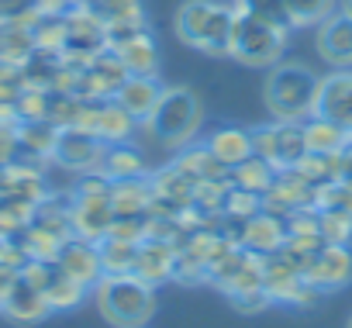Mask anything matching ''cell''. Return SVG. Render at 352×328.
Listing matches in <instances>:
<instances>
[{
	"instance_id": "6da1fadb",
	"label": "cell",
	"mask_w": 352,
	"mask_h": 328,
	"mask_svg": "<svg viewBox=\"0 0 352 328\" xmlns=\"http://www.w3.org/2000/svg\"><path fill=\"white\" fill-rule=\"evenodd\" d=\"M321 76L304 63H276L266 80V107L276 121H304L314 114Z\"/></svg>"
},
{
	"instance_id": "7a4b0ae2",
	"label": "cell",
	"mask_w": 352,
	"mask_h": 328,
	"mask_svg": "<svg viewBox=\"0 0 352 328\" xmlns=\"http://www.w3.org/2000/svg\"><path fill=\"white\" fill-rule=\"evenodd\" d=\"M94 297H97L100 314L114 328H142L155 314V287H148L135 273L100 276V283L94 287Z\"/></svg>"
},
{
	"instance_id": "3957f363",
	"label": "cell",
	"mask_w": 352,
	"mask_h": 328,
	"mask_svg": "<svg viewBox=\"0 0 352 328\" xmlns=\"http://www.w3.org/2000/svg\"><path fill=\"white\" fill-rule=\"evenodd\" d=\"M201 121H204V104L190 87H166L145 124L162 145L184 149L201 131Z\"/></svg>"
},
{
	"instance_id": "277c9868",
	"label": "cell",
	"mask_w": 352,
	"mask_h": 328,
	"mask_svg": "<svg viewBox=\"0 0 352 328\" xmlns=\"http://www.w3.org/2000/svg\"><path fill=\"white\" fill-rule=\"evenodd\" d=\"M232 8H235V4H232ZM287 42H290V32H287V28L266 25V21L245 14L242 8H235L232 49H228V56H235V59L245 63V66L270 69V66H276L280 56L287 52Z\"/></svg>"
},
{
	"instance_id": "5b68a950",
	"label": "cell",
	"mask_w": 352,
	"mask_h": 328,
	"mask_svg": "<svg viewBox=\"0 0 352 328\" xmlns=\"http://www.w3.org/2000/svg\"><path fill=\"white\" fill-rule=\"evenodd\" d=\"M263 287L276 304H294V307H314L321 300V287H314L297 266H290L280 252L263 256Z\"/></svg>"
},
{
	"instance_id": "8992f818",
	"label": "cell",
	"mask_w": 352,
	"mask_h": 328,
	"mask_svg": "<svg viewBox=\"0 0 352 328\" xmlns=\"http://www.w3.org/2000/svg\"><path fill=\"white\" fill-rule=\"evenodd\" d=\"M128 76L131 73L124 69L121 56L111 52V49H104L87 66L73 69V94L83 97V100H107V97H114L124 87Z\"/></svg>"
},
{
	"instance_id": "52a82bcc",
	"label": "cell",
	"mask_w": 352,
	"mask_h": 328,
	"mask_svg": "<svg viewBox=\"0 0 352 328\" xmlns=\"http://www.w3.org/2000/svg\"><path fill=\"white\" fill-rule=\"evenodd\" d=\"M21 273L45 294V300H49L52 311H69V307H76V304L83 300V294H87V287H83L80 280H73L56 259H32Z\"/></svg>"
},
{
	"instance_id": "ba28073f",
	"label": "cell",
	"mask_w": 352,
	"mask_h": 328,
	"mask_svg": "<svg viewBox=\"0 0 352 328\" xmlns=\"http://www.w3.org/2000/svg\"><path fill=\"white\" fill-rule=\"evenodd\" d=\"M104 152H107L104 138H97L94 131H87L80 124H69V128H59L52 162H59V166H66L73 173H87V170H100Z\"/></svg>"
},
{
	"instance_id": "9c48e42d",
	"label": "cell",
	"mask_w": 352,
	"mask_h": 328,
	"mask_svg": "<svg viewBox=\"0 0 352 328\" xmlns=\"http://www.w3.org/2000/svg\"><path fill=\"white\" fill-rule=\"evenodd\" d=\"M208 280L225 290V294H235V290H249V287H263V256L249 252L245 245H232L208 273Z\"/></svg>"
},
{
	"instance_id": "30bf717a",
	"label": "cell",
	"mask_w": 352,
	"mask_h": 328,
	"mask_svg": "<svg viewBox=\"0 0 352 328\" xmlns=\"http://www.w3.org/2000/svg\"><path fill=\"white\" fill-rule=\"evenodd\" d=\"M76 124L94 131L97 138H104L107 145H118V142H128V135L138 121L114 97H107V100H83V111H80Z\"/></svg>"
},
{
	"instance_id": "8fae6325",
	"label": "cell",
	"mask_w": 352,
	"mask_h": 328,
	"mask_svg": "<svg viewBox=\"0 0 352 328\" xmlns=\"http://www.w3.org/2000/svg\"><path fill=\"white\" fill-rule=\"evenodd\" d=\"M111 221H114L111 194H73V204H69L73 235L90 239V242H100L111 232Z\"/></svg>"
},
{
	"instance_id": "7c38bea8",
	"label": "cell",
	"mask_w": 352,
	"mask_h": 328,
	"mask_svg": "<svg viewBox=\"0 0 352 328\" xmlns=\"http://www.w3.org/2000/svg\"><path fill=\"white\" fill-rule=\"evenodd\" d=\"M56 263H59L73 280H80L87 290H94V287L100 283V276H104V263H100V249H97V242L80 239V235H69V239L59 245Z\"/></svg>"
},
{
	"instance_id": "4fadbf2b",
	"label": "cell",
	"mask_w": 352,
	"mask_h": 328,
	"mask_svg": "<svg viewBox=\"0 0 352 328\" xmlns=\"http://www.w3.org/2000/svg\"><path fill=\"white\" fill-rule=\"evenodd\" d=\"M314 114L335 121L338 128L352 135V69H335L331 76L321 80Z\"/></svg>"
},
{
	"instance_id": "5bb4252c",
	"label": "cell",
	"mask_w": 352,
	"mask_h": 328,
	"mask_svg": "<svg viewBox=\"0 0 352 328\" xmlns=\"http://www.w3.org/2000/svg\"><path fill=\"white\" fill-rule=\"evenodd\" d=\"M0 311H4L11 321H18V325H38V321H45V318L52 314L45 294H42L25 273L14 276V283H11L4 304H0Z\"/></svg>"
},
{
	"instance_id": "9a60e30c",
	"label": "cell",
	"mask_w": 352,
	"mask_h": 328,
	"mask_svg": "<svg viewBox=\"0 0 352 328\" xmlns=\"http://www.w3.org/2000/svg\"><path fill=\"white\" fill-rule=\"evenodd\" d=\"M173 166L180 170L194 187H201V184H221V180H228V166L225 162L208 149V142H187L180 152H176V159H173Z\"/></svg>"
},
{
	"instance_id": "2e32d148",
	"label": "cell",
	"mask_w": 352,
	"mask_h": 328,
	"mask_svg": "<svg viewBox=\"0 0 352 328\" xmlns=\"http://www.w3.org/2000/svg\"><path fill=\"white\" fill-rule=\"evenodd\" d=\"M56 138H59V124H52L49 118H28L18 121V159L14 162H45L56 152Z\"/></svg>"
},
{
	"instance_id": "e0dca14e",
	"label": "cell",
	"mask_w": 352,
	"mask_h": 328,
	"mask_svg": "<svg viewBox=\"0 0 352 328\" xmlns=\"http://www.w3.org/2000/svg\"><path fill=\"white\" fill-rule=\"evenodd\" d=\"M318 52L335 69H352V18L335 11L318 28Z\"/></svg>"
},
{
	"instance_id": "ac0fdd59",
	"label": "cell",
	"mask_w": 352,
	"mask_h": 328,
	"mask_svg": "<svg viewBox=\"0 0 352 328\" xmlns=\"http://www.w3.org/2000/svg\"><path fill=\"white\" fill-rule=\"evenodd\" d=\"M314 287H321L324 294L328 290H338V287H345L349 280H352V252L345 249V245H324L318 256H314V263L307 266V273H304Z\"/></svg>"
},
{
	"instance_id": "d6986e66",
	"label": "cell",
	"mask_w": 352,
	"mask_h": 328,
	"mask_svg": "<svg viewBox=\"0 0 352 328\" xmlns=\"http://www.w3.org/2000/svg\"><path fill=\"white\" fill-rule=\"evenodd\" d=\"M173 259H176V245H173V242L145 239V242L138 245V256H135L131 273H135L138 280H145L148 287H159V283L173 280Z\"/></svg>"
},
{
	"instance_id": "ffe728a7",
	"label": "cell",
	"mask_w": 352,
	"mask_h": 328,
	"mask_svg": "<svg viewBox=\"0 0 352 328\" xmlns=\"http://www.w3.org/2000/svg\"><path fill=\"white\" fill-rule=\"evenodd\" d=\"M162 83L155 80V76H128L124 80V87L114 94V100L135 118V121H148L152 118V111H155V104H159V97H162Z\"/></svg>"
},
{
	"instance_id": "44dd1931",
	"label": "cell",
	"mask_w": 352,
	"mask_h": 328,
	"mask_svg": "<svg viewBox=\"0 0 352 328\" xmlns=\"http://www.w3.org/2000/svg\"><path fill=\"white\" fill-rule=\"evenodd\" d=\"M283 242H287V221H280V218H273V215H266V211H259V215H252V218L245 221V239H242V245H245L249 252H256V256H273V252L283 249Z\"/></svg>"
},
{
	"instance_id": "7402d4cb",
	"label": "cell",
	"mask_w": 352,
	"mask_h": 328,
	"mask_svg": "<svg viewBox=\"0 0 352 328\" xmlns=\"http://www.w3.org/2000/svg\"><path fill=\"white\" fill-rule=\"evenodd\" d=\"M111 52L121 56V63H124V69H128L131 76H155V73H159V45H155V39H152L148 32L131 35L128 42H121V45L111 49Z\"/></svg>"
},
{
	"instance_id": "603a6c76",
	"label": "cell",
	"mask_w": 352,
	"mask_h": 328,
	"mask_svg": "<svg viewBox=\"0 0 352 328\" xmlns=\"http://www.w3.org/2000/svg\"><path fill=\"white\" fill-rule=\"evenodd\" d=\"M208 149L225 162L228 170H232V166H239L242 159H249V155H252V131L235 128V124L214 128V131L208 135Z\"/></svg>"
},
{
	"instance_id": "cb8c5ba5",
	"label": "cell",
	"mask_w": 352,
	"mask_h": 328,
	"mask_svg": "<svg viewBox=\"0 0 352 328\" xmlns=\"http://www.w3.org/2000/svg\"><path fill=\"white\" fill-rule=\"evenodd\" d=\"M148 204H152L148 177L111 180V208H114V215H148Z\"/></svg>"
},
{
	"instance_id": "d4e9b609",
	"label": "cell",
	"mask_w": 352,
	"mask_h": 328,
	"mask_svg": "<svg viewBox=\"0 0 352 328\" xmlns=\"http://www.w3.org/2000/svg\"><path fill=\"white\" fill-rule=\"evenodd\" d=\"M100 173H104L107 180H135V177H148L142 152H138V149H131L128 142L107 145L104 162H100Z\"/></svg>"
},
{
	"instance_id": "484cf974",
	"label": "cell",
	"mask_w": 352,
	"mask_h": 328,
	"mask_svg": "<svg viewBox=\"0 0 352 328\" xmlns=\"http://www.w3.org/2000/svg\"><path fill=\"white\" fill-rule=\"evenodd\" d=\"M300 124H304V138H307L311 152H342L345 142L352 138L345 128H338L335 121H328L321 114H307Z\"/></svg>"
},
{
	"instance_id": "4316f807",
	"label": "cell",
	"mask_w": 352,
	"mask_h": 328,
	"mask_svg": "<svg viewBox=\"0 0 352 328\" xmlns=\"http://www.w3.org/2000/svg\"><path fill=\"white\" fill-rule=\"evenodd\" d=\"M228 180H232V187H242V190H252V194L263 197L276 180V166H270V162L259 159V155H249V159L239 162V166L228 170Z\"/></svg>"
},
{
	"instance_id": "83f0119b",
	"label": "cell",
	"mask_w": 352,
	"mask_h": 328,
	"mask_svg": "<svg viewBox=\"0 0 352 328\" xmlns=\"http://www.w3.org/2000/svg\"><path fill=\"white\" fill-rule=\"evenodd\" d=\"M307 152L311 149L304 138V124L300 121H276V170L300 166Z\"/></svg>"
},
{
	"instance_id": "f1b7e54d",
	"label": "cell",
	"mask_w": 352,
	"mask_h": 328,
	"mask_svg": "<svg viewBox=\"0 0 352 328\" xmlns=\"http://www.w3.org/2000/svg\"><path fill=\"white\" fill-rule=\"evenodd\" d=\"M232 21H235V8L228 4H214L211 18H208V28H204V39H201V52L208 56H228L232 49Z\"/></svg>"
},
{
	"instance_id": "f546056e",
	"label": "cell",
	"mask_w": 352,
	"mask_h": 328,
	"mask_svg": "<svg viewBox=\"0 0 352 328\" xmlns=\"http://www.w3.org/2000/svg\"><path fill=\"white\" fill-rule=\"evenodd\" d=\"M211 11H214V0H187V4L176 11V35H180L187 45L197 49L201 39H204Z\"/></svg>"
},
{
	"instance_id": "4dcf8cb0",
	"label": "cell",
	"mask_w": 352,
	"mask_h": 328,
	"mask_svg": "<svg viewBox=\"0 0 352 328\" xmlns=\"http://www.w3.org/2000/svg\"><path fill=\"white\" fill-rule=\"evenodd\" d=\"M138 245H142V242H128V239H118V235H104V239L97 242L100 263H104V276L131 273L135 256H138Z\"/></svg>"
},
{
	"instance_id": "1f68e13d",
	"label": "cell",
	"mask_w": 352,
	"mask_h": 328,
	"mask_svg": "<svg viewBox=\"0 0 352 328\" xmlns=\"http://www.w3.org/2000/svg\"><path fill=\"white\" fill-rule=\"evenodd\" d=\"M35 52V32L32 25H0V59L4 63H14V66H25V59Z\"/></svg>"
},
{
	"instance_id": "d6a6232c",
	"label": "cell",
	"mask_w": 352,
	"mask_h": 328,
	"mask_svg": "<svg viewBox=\"0 0 352 328\" xmlns=\"http://www.w3.org/2000/svg\"><path fill=\"white\" fill-rule=\"evenodd\" d=\"M287 14H290V28H311L321 25L328 14H335L338 0H283Z\"/></svg>"
},
{
	"instance_id": "836d02e7",
	"label": "cell",
	"mask_w": 352,
	"mask_h": 328,
	"mask_svg": "<svg viewBox=\"0 0 352 328\" xmlns=\"http://www.w3.org/2000/svg\"><path fill=\"white\" fill-rule=\"evenodd\" d=\"M297 170H300L314 187L335 184V180H338V152H307Z\"/></svg>"
},
{
	"instance_id": "e575fe53",
	"label": "cell",
	"mask_w": 352,
	"mask_h": 328,
	"mask_svg": "<svg viewBox=\"0 0 352 328\" xmlns=\"http://www.w3.org/2000/svg\"><path fill=\"white\" fill-rule=\"evenodd\" d=\"M32 32H35V49H49V52L66 49V14H38Z\"/></svg>"
},
{
	"instance_id": "d590c367",
	"label": "cell",
	"mask_w": 352,
	"mask_h": 328,
	"mask_svg": "<svg viewBox=\"0 0 352 328\" xmlns=\"http://www.w3.org/2000/svg\"><path fill=\"white\" fill-rule=\"evenodd\" d=\"M235 8H242L245 14H252V18L266 21V25H276V28L294 32V28H290V14H287V4H283V0H235Z\"/></svg>"
},
{
	"instance_id": "8d00e7d4",
	"label": "cell",
	"mask_w": 352,
	"mask_h": 328,
	"mask_svg": "<svg viewBox=\"0 0 352 328\" xmlns=\"http://www.w3.org/2000/svg\"><path fill=\"white\" fill-rule=\"evenodd\" d=\"M318 232L328 245H349L352 242V218L338 211H321L318 208Z\"/></svg>"
},
{
	"instance_id": "74e56055",
	"label": "cell",
	"mask_w": 352,
	"mask_h": 328,
	"mask_svg": "<svg viewBox=\"0 0 352 328\" xmlns=\"http://www.w3.org/2000/svg\"><path fill=\"white\" fill-rule=\"evenodd\" d=\"M314 208H321V211H338V215L352 218V187H349V184H342V180L318 187Z\"/></svg>"
},
{
	"instance_id": "f35d334b",
	"label": "cell",
	"mask_w": 352,
	"mask_h": 328,
	"mask_svg": "<svg viewBox=\"0 0 352 328\" xmlns=\"http://www.w3.org/2000/svg\"><path fill=\"white\" fill-rule=\"evenodd\" d=\"M211 273V266L204 259H197L194 252L187 249H176V259H173V280H180V283H204Z\"/></svg>"
},
{
	"instance_id": "ab89813d",
	"label": "cell",
	"mask_w": 352,
	"mask_h": 328,
	"mask_svg": "<svg viewBox=\"0 0 352 328\" xmlns=\"http://www.w3.org/2000/svg\"><path fill=\"white\" fill-rule=\"evenodd\" d=\"M225 211L228 215H239V218H252L263 211V197L252 194V190H242V187H228L225 194Z\"/></svg>"
},
{
	"instance_id": "60d3db41",
	"label": "cell",
	"mask_w": 352,
	"mask_h": 328,
	"mask_svg": "<svg viewBox=\"0 0 352 328\" xmlns=\"http://www.w3.org/2000/svg\"><path fill=\"white\" fill-rule=\"evenodd\" d=\"M38 4L35 0H0V25H35L38 21Z\"/></svg>"
},
{
	"instance_id": "b9f144b4",
	"label": "cell",
	"mask_w": 352,
	"mask_h": 328,
	"mask_svg": "<svg viewBox=\"0 0 352 328\" xmlns=\"http://www.w3.org/2000/svg\"><path fill=\"white\" fill-rule=\"evenodd\" d=\"M90 8L100 14V21H104V25H107V21H118V18L145 14V11H142V0H94Z\"/></svg>"
},
{
	"instance_id": "7bdbcfd3",
	"label": "cell",
	"mask_w": 352,
	"mask_h": 328,
	"mask_svg": "<svg viewBox=\"0 0 352 328\" xmlns=\"http://www.w3.org/2000/svg\"><path fill=\"white\" fill-rule=\"evenodd\" d=\"M228 300H232V307H235V311H242V314H259L263 307H270V304H273V297L266 294V287L235 290V294H228Z\"/></svg>"
},
{
	"instance_id": "ee69618b",
	"label": "cell",
	"mask_w": 352,
	"mask_h": 328,
	"mask_svg": "<svg viewBox=\"0 0 352 328\" xmlns=\"http://www.w3.org/2000/svg\"><path fill=\"white\" fill-rule=\"evenodd\" d=\"M145 221H148V215H114L107 235H118L128 242H145Z\"/></svg>"
},
{
	"instance_id": "f6af8a7d",
	"label": "cell",
	"mask_w": 352,
	"mask_h": 328,
	"mask_svg": "<svg viewBox=\"0 0 352 328\" xmlns=\"http://www.w3.org/2000/svg\"><path fill=\"white\" fill-rule=\"evenodd\" d=\"M252 155L266 159L270 166H276V121L252 128Z\"/></svg>"
},
{
	"instance_id": "bcb514c9",
	"label": "cell",
	"mask_w": 352,
	"mask_h": 328,
	"mask_svg": "<svg viewBox=\"0 0 352 328\" xmlns=\"http://www.w3.org/2000/svg\"><path fill=\"white\" fill-rule=\"evenodd\" d=\"M18 159V124L0 121V166H11Z\"/></svg>"
},
{
	"instance_id": "7dc6e473",
	"label": "cell",
	"mask_w": 352,
	"mask_h": 328,
	"mask_svg": "<svg viewBox=\"0 0 352 328\" xmlns=\"http://www.w3.org/2000/svg\"><path fill=\"white\" fill-rule=\"evenodd\" d=\"M338 180L352 187V138H349L345 149L338 152Z\"/></svg>"
},
{
	"instance_id": "c3c4849f",
	"label": "cell",
	"mask_w": 352,
	"mask_h": 328,
	"mask_svg": "<svg viewBox=\"0 0 352 328\" xmlns=\"http://www.w3.org/2000/svg\"><path fill=\"white\" fill-rule=\"evenodd\" d=\"M14 270L11 266H4V263H0V304H4V297H8V290H11V283H14Z\"/></svg>"
},
{
	"instance_id": "681fc988",
	"label": "cell",
	"mask_w": 352,
	"mask_h": 328,
	"mask_svg": "<svg viewBox=\"0 0 352 328\" xmlns=\"http://www.w3.org/2000/svg\"><path fill=\"white\" fill-rule=\"evenodd\" d=\"M338 11H342V14H349V18H352V0H338Z\"/></svg>"
},
{
	"instance_id": "f907efd6",
	"label": "cell",
	"mask_w": 352,
	"mask_h": 328,
	"mask_svg": "<svg viewBox=\"0 0 352 328\" xmlns=\"http://www.w3.org/2000/svg\"><path fill=\"white\" fill-rule=\"evenodd\" d=\"M349 328H352V321H349Z\"/></svg>"
}]
</instances>
